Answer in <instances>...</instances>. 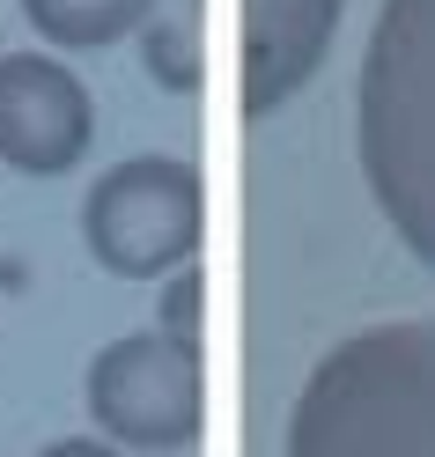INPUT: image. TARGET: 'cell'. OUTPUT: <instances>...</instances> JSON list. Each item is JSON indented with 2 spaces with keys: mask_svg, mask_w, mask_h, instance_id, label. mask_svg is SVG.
I'll return each mask as SVG.
<instances>
[{
  "mask_svg": "<svg viewBox=\"0 0 435 457\" xmlns=\"http://www.w3.org/2000/svg\"><path fill=\"white\" fill-rule=\"evenodd\" d=\"M288 457H435V318L347 332L296 391Z\"/></svg>",
  "mask_w": 435,
  "mask_h": 457,
  "instance_id": "cell-2",
  "label": "cell"
},
{
  "mask_svg": "<svg viewBox=\"0 0 435 457\" xmlns=\"http://www.w3.org/2000/svg\"><path fill=\"white\" fill-rule=\"evenodd\" d=\"M96 140V96L60 52H0V170L67 178Z\"/></svg>",
  "mask_w": 435,
  "mask_h": 457,
  "instance_id": "cell-5",
  "label": "cell"
},
{
  "mask_svg": "<svg viewBox=\"0 0 435 457\" xmlns=\"http://www.w3.org/2000/svg\"><path fill=\"white\" fill-rule=\"evenodd\" d=\"M15 8L52 52H104L140 30L148 0H15Z\"/></svg>",
  "mask_w": 435,
  "mask_h": 457,
  "instance_id": "cell-7",
  "label": "cell"
},
{
  "mask_svg": "<svg viewBox=\"0 0 435 457\" xmlns=\"http://www.w3.org/2000/svg\"><path fill=\"white\" fill-rule=\"evenodd\" d=\"M355 155L391 237L435 273V0H384L355 81Z\"/></svg>",
  "mask_w": 435,
  "mask_h": 457,
  "instance_id": "cell-1",
  "label": "cell"
},
{
  "mask_svg": "<svg viewBox=\"0 0 435 457\" xmlns=\"http://www.w3.org/2000/svg\"><path fill=\"white\" fill-rule=\"evenodd\" d=\"M347 0H244V37H237V104L244 119L273 111L325 67L339 37Z\"/></svg>",
  "mask_w": 435,
  "mask_h": 457,
  "instance_id": "cell-6",
  "label": "cell"
},
{
  "mask_svg": "<svg viewBox=\"0 0 435 457\" xmlns=\"http://www.w3.org/2000/svg\"><path fill=\"white\" fill-rule=\"evenodd\" d=\"M89 420L104 443H119L133 457L148 450H192L199 420H207V384H199V347H178L148 332H126L89 361Z\"/></svg>",
  "mask_w": 435,
  "mask_h": 457,
  "instance_id": "cell-4",
  "label": "cell"
},
{
  "mask_svg": "<svg viewBox=\"0 0 435 457\" xmlns=\"http://www.w3.org/2000/svg\"><path fill=\"white\" fill-rule=\"evenodd\" d=\"M199 295H207V280L192 266H178L163 280V295H155V332L178 339V347H199Z\"/></svg>",
  "mask_w": 435,
  "mask_h": 457,
  "instance_id": "cell-9",
  "label": "cell"
},
{
  "mask_svg": "<svg viewBox=\"0 0 435 457\" xmlns=\"http://www.w3.org/2000/svg\"><path fill=\"white\" fill-rule=\"evenodd\" d=\"M140 74L170 96H192L199 89V0H148L140 15Z\"/></svg>",
  "mask_w": 435,
  "mask_h": 457,
  "instance_id": "cell-8",
  "label": "cell"
},
{
  "mask_svg": "<svg viewBox=\"0 0 435 457\" xmlns=\"http://www.w3.org/2000/svg\"><path fill=\"white\" fill-rule=\"evenodd\" d=\"M38 457H133L119 443H104V436H60V443H45Z\"/></svg>",
  "mask_w": 435,
  "mask_h": 457,
  "instance_id": "cell-10",
  "label": "cell"
},
{
  "mask_svg": "<svg viewBox=\"0 0 435 457\" xmlns=\"http://www.w3.org/2000/svg\"><path fill=\"white\" fill-rule=\"evenodd\" d=\"M199 170L185 155H126L81 199V244L111 280H170L199 251Z\"/></svg>",
  "mask_w": 435,
  "mask_h": 457,
  "instance_id": "cell-3",
  "label": "cell"
},
{
  "mask_svg": "<svg viewBox=\"0 0 435 457\" xmlns=\"http://www.w3.org/2000/svg\"><path fill=\"white\" fill-rule=\"evenodd\" d=\"M148 457H192V450H148Z\"/></svg>",
  "mask_w": 435,
  "mask_h": 457,
  "instance_id": "cell-11",
  "label": "cell"
}]
</instances>
